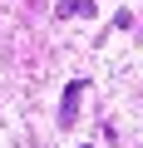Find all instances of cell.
I'll return each mask as SVG.
<instances>
[{
    "label": "cell",
    "mask_w": 143,
    "mask_h": 148,
    "mask_svg": "<svg viewBox=\"0 0 143 148\" xmlns=\"http://www.w3.org/2000/svg\"><path fill=\"white\" fill-rule=\"evenodd\" d=\"M79 99H84V79H74L64 89V109H59V128H69L74 123V114H79Z\"/></svg>",
    "instance_id": "6da1fadb"
},
{
    "label": "cell",
    "mask_w": 143,
    "mask_h": 148,
    "mask_svg": "<svg viewBox=\"0 0 143 148\" xmlns=\"http://www.w3.org/2000/svg\"><path fill=\"white\" fill-rule=\"evenodd\" d=\"M59 15H94V0H64Z\"/></svg>",
    "instance_id": "7a4b0ae2"
}]
</instances>
